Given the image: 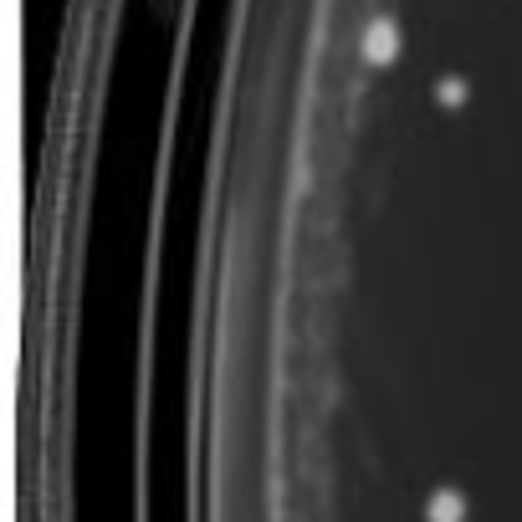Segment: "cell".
<instances>
[{"label": "cell", "mask_w": 522, "mask_h": 522, "mask_svg": "<svg viewBox=\"0 0 522 522\" xmlns=\"http://www.w3.org/2000/svg\"><path fill=\"white\" fill-rule=\"evenodd\" d=\"M461 517H466V497L461 492L446 487V492L430 497V522H461Z\"/></svg>", "instance_id": "6da1fadb"}, {"label": "cell", "mask_w": 522, "mask_h": 522, "mask_svg": "<svg viewBox=\"0 0 522 522\" xmlns=\"http://www.w3.org/2000/svg\"><path fill=\"white\" fill-rule=\"evenodd\" d=\"M364 52H369L374 62H389V57H395V26L379 21V26L369 31V41H364Z\"/></svg>", "instance_id": "7a4b0ae2"}]
</instances>
